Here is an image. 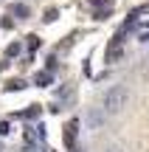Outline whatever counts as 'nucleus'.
<instances>
[{
  "mask_svg": "<svg viewBox=\"0 0 149 152\" xmlns=\"http://www.w3.org/2000/svg\"><path fill=\"white\" fill-rule=\"evenodd\" d=\"M76 130H79V118H71L65 127V147L68 149H76Z\"/></svg>",
  "mask_w": 149,
  "mask_h": 152,
  "instance_id": "f03ea898",
  "label": "nucleus"
},
{
  "mask_svg": "<svg viewBox=\"0 0 149 152\" xmlns=\"http://www.w3.org/2000/svg\"><path fill=\"white\" fill-rule=\"evenodd\" d=\"M0 135H9V121H0Z\"/></svg>",
  "mask_w": 149,
  "mask_h": 152,
  "instance_id": "ddd939ff",
  "label": "nucleus"
},
{
  "mask_svg": "<svg viewBox=\"0 0 149 152\" xmlns=\"http://www.w3.org/2000/svg\"><path fill=\"white\" fill-rule=\"evenodd\" d=\"M141 42H149V26L144 28V31H141Z\"/></svg>",
  "mask_w": 149,
  "mask_h": 152,
  "instance_id": "4468645a",
  "label": "nucleus"
},
{
  "mask_svg": "<svg viewBox=\"0 0 149 152\" xmlns=\"http://www.w3.org/2000/svg\"><path fill=\"white\" fill-rule=\"evenodd\" d=\"M107 121V113L104 110H93V113L87 115V124H90V130H101V124Z\"/></svg>",
  "mask_w": 149,
  "mask_h": 152,
  "instance_id": "20e7f679",
  "label": "nucleus"
},
{
  "mask_svg": "<svg viewBox=\"0 0 149 152\" xmlns=\"http://www.w3.org/2000/svg\"><path fill=\"white\" fill-rule=\"evenodd\" d=\"M20 54V42H11L9 48H6V56H17Z\"/></svg>",
  "mask_w": 149,
  "mask_h": 152,
  "instance_id": "1a4fd4ad",
  "label": "nucleus"
},
{
  "mask_svg": "<svg viewBox=\"0 0 149 152\" xmlns=\"http://www.w3.org/2000/svg\"><path fill=\"white\" fill-rule=\"evenodd\" d=\"M90 6H104V9H113V0H90Z\"/></svg>",
  "mask_w": 149,
  "mask_h": 152,
  "instance_id": "9b49d317",
  "label": "nucleus"
},
{
  "mask_svg": "<svg viewBox=\"0 0 149 152\" xmlns=\"http://www.w3.org/2000/svg\"><path fill=\"white\" fill-rule=\"evenodd\" d=\"M23 115H25V118H37V115H39V107H37V104H34V107H31V110H25V113H23Z\"/></svg>",
  "mask_w": 149,
  "mask_h": 152,
  "instance_id": "f8f14e48",
  "label": "nucleus"
},
{
  "mask_svg": "<svg viewBox=\"0 0 149 152\" xmlns=\"http://www.w3.org/2000/svg\"><path fill=\"white\" fill-rule=\"evenodd\" d=\"M76 152H84V149H76Z\"/></svg>",
  "mask_w": 149,
  "mask_h": 152,
  "instance_id": "dca6fc26",
  "label": "nucleus"
},
{
  "mask_svg": "<svg viewBox=\"0 0 149 152\" xmlns=\"http://www.w3.org/2000/svg\"><path fill=\"white\" fill-rule=\"evenodd\" d=\"M23 87H25V82H23V79H14V82H9V85H6V90L14 93V90H23Z\"/></svg>",
  "mask_w": 149,
  "mask_h": 152,
  "instance_id": "0eeeda50",
  "label": "nucleus"
},
{
  "mask_svg": "<svg viewBox=\"0 0 149 152\" xmlns=\"http://www.w3.org/2000/svg\"><path fill=\"white\" fill-rule=\"evenodd\" d=\"M51 82H54V73H51V71H39L37 79H34V85H37V87H48Z\"/></svg>",
  "mask_w": 149,
  "mask_h": 152,
  "instance_id": "39448f33",
  "label": "nucleus"
},
{
  "mask_svg": "<svg viewBox=\"0 0 149 152\" xmlns=\"http://www.w3.org/2000/svg\"><path fill=\"white\" fill-rule=\"evenodd\" d=\"M129 102V90L124 85H113L110 90H104V96H101V110L104 113H121L124 107H127Z\"/></svg>",
  "mask_w": 149,
  "mask_h": 152,
  "instance_id": "f257e3e1",
  "label": "nucleus"
},
{
  "mask_svg": "<svg viewBox=\"0 0 149 152\" xmlns=\"http://www.w3.org/2000/svg\"><path fill=\"white\" fill-rule=\"evenodd\" d=\"M37 48H39V37L31 34V37H28V51H37Z\"/></svg>",
  "mask_w": 149,
  "mask_h": 152,
  "instance_id": "6e6552de",
  "label": "nucleus"
},
{
  "mask_svg": "<svg viewBox=\"0 0 149 152\" xmlns=\"http://www.w3.org/2000/svg\"><path fill=\"white\" fill-rule=\"evenodd\" d=\"M104 152H121V149H118V147H110V149H104Z\"/></svg>",
  "mask_w": 149,
  "mask_h": 152,
  "instance_id": "2eb2a0df",
  "label": "nucleus"
},
{
  "mask_svg": "<svg viewBox=\"0 0 149 152\" xmlns=\"http://www.w3.org/2000/svg\"><path fill=\"white\" fill-rule=\"evenodd\" d=\"M71 99H73V87L65 85V87H62V93H56V102H54V107H51V110H54V113H56V110H62Z\"/></svg>",
  "mask_w": 149,
  "mask_h": 152,
  "instance_id": "7ed1b4c3",
  "label": "nucleus"
},
{
  "mask_svg": "<svg viewBox=\"0 0 149 152\" xmlns=\"http://www.w3.org/2000/svg\"><path fill=\"white\" fill-rule=\"evenodd\" d=\"M56 14H59L56 9H48V11H45V17H42V20H45V23H54V20H56Z\"/></svg>",
  "mask_w": 149,
  "mask_h": 152,
  "instance_id": "9d476101",
  "label": "nucleus"
},
{
  "mask_svg": "<svg viewBox=\"0 0 149 152\" xmlns=\"http://www.w3.org/2000/svg\"><path fill=\"white\" fill-rule=\"evenodd\" d=\"M11 14H17L23 20V17H28V6L25 3H14V6H11Z\"/></svg>",
  "mask_w": 149,
  "mask_h": 152,
  "instance_id": "423d86ee",
  "label": "nucleus"
}]
</instances>
